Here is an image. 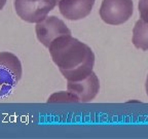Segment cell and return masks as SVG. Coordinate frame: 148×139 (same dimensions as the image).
<instances>
[{
	"label": "cell",
	"mask_w": 148,
	"mask_h": 139,
	"mask_svg": "<svg viewBox=\"0 0 148 139\" xmlns=\"http://www.w3.org/2000/svg\"><path fill=\"white\" fill-rule=\"evenodd\" d=\"M57 1H58V2H59V1H60V0H57Z\"/></svg>",
	"instance_id": "4fadbf2b"
},
{
	"label": "cell",
	"mask_w": 148,
	"mask_h": 139,
	"mask_svg": "<svg viewBox=\"0 0 148 139\" xmlns=\"http://www.w3.org/2000/svg\"><path fill=\"white\" fill-rule=\"evenodd\" d=\"M58 4L57 0H14L16 12L28 23H38Z\"/></svg>",
	"instance_id": "3957f363"
},
{
	"label": "cell",
	"mask_w": 148,
	"mask_h": 139,
	"mask_svg": "<svg viewBox=\"0 0 148 139\" xmlns=\"http://www.w3.org/2000/svg\"><path fill=\"white\" fill-rule=\"evenodd\" d=\"M145 88H146V93H147V96H148V75H147V78H146Z\"/></svg>",
	"instance_id": "7c38bea8"
},
{
	"label": "cell",
	"mask_w": 148,
	"mask_h": 139,
	"mask_svg": "<svg viewBox=\"0 0 148 139\" xmlns=\"http://www.w3.org/2000/svg\"><path fill=\"white\" fill-rule=\"evenodd\" d=\"M139 12L141 19L148 22V0H139Z\"/></svg>",
	"instance_id": "30bf717a"
},
{
	"label": "cell",
	"mask_w": 148,
	"mask_h": 139,
	"mask_svg": "<svg viewBox=\"0 0 148 139\" xmlns=\"http://www.w3.org/2000/svg\"><path fill=\"white\" fill-rule=\"evenodd\" d=\"M47 102H78L77 98L71 94V93L68 91V92H59L55 93L51 97L49 98Z\"/></svg>",
	"instance_id": "9c48e42d"
},
{
	"label": "cell",
	"mask_w": 148,
	"mask_h": 139,
	"mask_svg": "<svg viewBox=\"0 0 148 139\" xmlns=\"http://www.w3.org/2000/svg\"><path fill=\"white\" fill-rule=\"evenodd\" d=\"M67 90L77 98L78 102H90L99 93V78L95 72H92L88 76L80 81H68Z\"/></svg>",
	"instance_id": "8992f818"
},
{
	"label": "cell",
	"mask_w": 148,
	"mask_h": 139,
	"mask_svg": "<svg viewBox=\"0 0 148 139\" xmlns=\"http://www.w3.org/2000/svg\"><path fill=\"white\" fill-rule=\"evenodd\" d=\"M96 0H60L58 6L64 18L70 21H78L90 14Z\"/></svg>",
	"instance_id": "52a82bcc"
},
{
	"label": "cell",
	"mask_w": 148,
	"mask_h": 139,
	"mask_svg": "<svg viewBox=\"0 0 148 139\" xmlns=\"http://www.w3.org/2000/svg\"><path fill=\"white\" fill-rule=\"evenodd\" d=\"M134 12L132 0H103L100 17L108 25H121L130 20Z\"/></svg>",
	"instance_id": "277c9868"
},
{
	"label": "cell",
	"mask_w": 148,
	"mask_h": 139,
	"mask_svg": "<svg viewBox=\"0 0 148 139\" xmlns=\"http://www.w3.org/2000/svg\"><path fill=\"white\" fill-rule=\"evenodd\" d=\"M5 4H6V0H0V10L4 7Z\"/></svg>",
	"instance_id": "8fae6325"
},
{
	"label": "cell",
	"mask_w": 148,
	"mask_h": 139,
	"mask_svg": "<svg viewBox=\"0 0 148 139\" xmlns=\"http://www.w3.org/2000/svg\"><path fill=\"white\" fill-rule=\"evenodd\" d=\"M53 63L67 81H80L92 72L95 55L86 43L70 35H63L49 46Z\"/></svg>",
	"instance_id": "6da1fadb"
},
{
	"label": "cell",
	"mask_w": 148,
	"mask_h": 139,
	"mask_svg": "<svg viewBox=\"0 0 148 139\" xmlns=\"http://www.w3.org/2000/svg\"><path fill=\"white\" fill-rule=\"evenodd\" d=\"M133 44L142 51L148 50V22L140 19L133 29Z\"/></svg>",
	"instance_id": "ba28073f"
},
{
	"label": "cell",
	"mask_w": 148,
	"mask_h": 139,
	"mask_svg": "<svg viewBox=\"0 0 148 139\" xmlns=\"http://www.w3.org/2000/svg\"><path fill=\"white\" fill-rule=\"evenodd\" d=\"M23 73L20 59L8 52L0 53V98L8 95Z\"/></svg>",
	"instance_id": "7a4b0ae2"
},
{
	"label": "cell",
	"mask_w": 148,
	"mask_h": 139,
	"mask_svg": "<svg viewBox=\"0 0 148 139\" xmlns=\"http://www.w3.org/2000/svg\"><path fill=\"white\" fill-rule=\"evenodd\" d=\"M35 32L37 39L45 47H49L51 42L58 37L71 34V31L64 21L56 16L46 17L42 21L38 22L35 26Z\"/></svg>",
	"instance_id": "5b68a950"
}]
</instances>
